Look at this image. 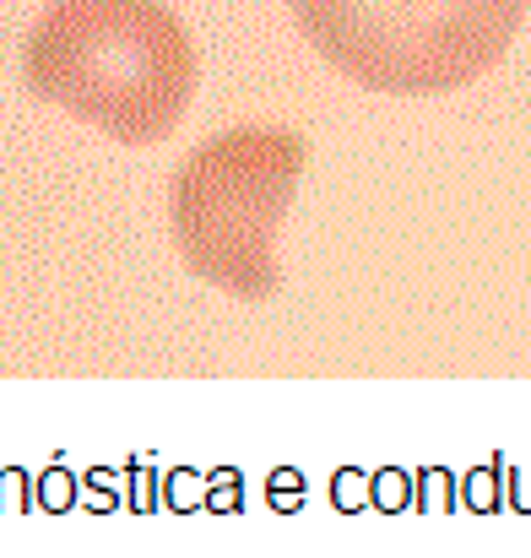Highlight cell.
<instances>
[{
  "label": "cell",
  "mask_w": 531,
  "mask_h": 558,
  "mask_svg": "<svg viewBox=\"0 0 531 558\" xmlns=\"http://www.w3.org/2000/svg\"><path fill=\"white\" fill-rule=\"evenodd\" d=\"M33 98L87 120L120 147H158L195 98V44L164 0H55L27 44Z\"/></svg>",
  "instance_id": "obj_1"
},
{
  "label": "cell",
  "mask_w": 531,
  "mask_h": 558,
  "mask_svg": "<svg viewBox=\"0 0 531 558\" xmlns=\"http://www.w3.org/2000/svg\"><path fill=\"white\" fill-rule=\"evenodd\" d=\"M304 163L310 142L293 131L244 125L201 142L169 185V222L190 277L244 304H266L282 288L277 233L299 195Z\"/></svg>",
  "instance_id": "obj_2"
},
{
  "label": "cell",
  "mask_w": 531,
  "mask_h": 558,
  "mask_svg": "<svg viewBox=\"0 0 531 558\" xmlns=\"http://www.w3.org/2000/svg\"><path fill=\"white\" fill-rule=\"evenodd\" d=\"M531 0H293L299 33L348 82L434 98L505 60Z\"/></svg>",
  "instance_id": "obj_3"
}]
</instances>
